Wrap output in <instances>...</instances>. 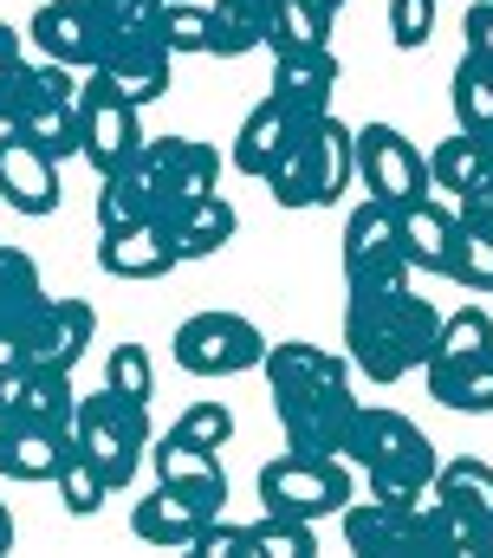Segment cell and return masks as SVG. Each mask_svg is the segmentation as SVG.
I'll return each instance as SVG.
<instances>
[{"instance_id": "obj_23", "label": "cell", "mask_w": 493, "mask_h": 558, "mask_svg": "<svg viewBox=\"0 0 493 558\" xmlns=\"http://www.w3.org/2000/svg\"><path fill=\"white\" fill-rule=\"evenodd\" d=\"M98 267H105L111 279H163V274L182 267V254L169 247L163 228L136 221V228H111V234L98 241Z\"/></svg>"}, {"instance_id": "obj_11", "label": "cell", "mask_w": 493, "mask_h": 558, "mask_svg": "<svg viewBox=\"0 0 493 558\" xmlns=\"http://www.w3.org/2000/svg\"><path fill=\"white\" fill-rule=\"evenodd\" d=\"M143 149V124H136V105L123 98L105 72H79V156L111 175L118 162H130Z\"/></svg>"}, {"instance_id": "obj_5", "label": "cell", "mask_w": 493, "mask_h": 558, "mask_svg": "<svg viewBox=\"0 0 493 558\" xmlns=\"http://www.w3.org/2000/svg\"><path fill=\"white\" fill-rule=\"evenodd\" d=\"M260 182L273 189L279 208H332V202L351 189V131H345L332 111L292 118L286 149L273 156V169H266Z\"/></svg>"}, {"instance_id": "obj_17", "label": "cell", "mask_w": 493, "mask_h": 558, "mask_svg": "<svg viewBox=\"0 0 493 558\" xmlns=\"http://www.w3.org/2000/svg\"><path fill=\"white\" fill-rule=\"evenodd\" d=\"M228 507V494H208V487H176V481H156L143 500H136V513H130V533L143 539V546H163V553H176V546H189L215 513Z\"/></svg>"}, {"instance_id": "obj_8", "label": "cell", "mask_w": 493, "mask_h": 558, "mask_svg": "<svg viewBox=\"0 0 493 558\" xmlns=\"http://www.w3.org/2000/svg\"><path fill=\"white\" fill-rule=\"evenodd\" d=\"M136 169L149 182V228H163L169 215L221 189V149L202 137H143Z\"/></svg>"}, {"instance_id": "obj_6", "label": "cell", "mask_w": 493, "mask_h": 558, "mask_svg": "<svg viewBox=\"0 0 493 558\" xmlns=\"http://www.w3.org/2000/svg\"><path fill=\"white\" fill-rule=\"evenodd\" d=\"M149 403H136V397H123V390H98V397H79V410H72V441L98 461V474L111 481V494L136 481V468H143V454H149Z\"/></svg>"}, {"instance_id": "obj_21", "label": "cell", "mask_w": 493, "mask_h": 558, "mask_svg": "<svg viewBox=\"0 0 493 558\" xmlns=\"http://www.w3.org/2000/svg\"><path fill=\"white\" fill-rule=\"evenodd\" d=\"M26 39L46 59L72 65V72H92L98 65V13H92V0H46L26 20Z\"/></svg>"}, {"instance_id": "obj_31", "label": "cell", "mask_w": 493, "mask_h": 558, "mask_svg": "<svg viewBox=\"0 0 493 558\" xmlns=\"http://www.w3.org/2000/svg\"><path fill=\"white\" fill-rule=\"evenodd\" d=\"M448 98H455V124H461L468 137H493V59L461 52Z\"/></svg>"}, {"instance_id": "obj_14", "label": "cell", "mask_w": 493, "mask_h": 558, "mask_svg": "<svg viewBox=\"0 0 493 558\" xmlns=\"http://www.w3.org/2000/svg\"><path fill=\"white\" fill-rule=\"evenodd\" d=\"M98 338V312L85 305V299H39V312L13 331V357H26V364H46V371H79V357H85V344Z\"/></svg>"}, {"instance_id": "obj_33", "label": "cell", "mask_w": 493, "mask_h": 558, "mask_svg": "<svg viewBox=\"0 0 493 558\" xmlns=\"http://www.w3.org/2000/svg\"><path fill=\"white\" fill-rule=\"evenodd\" d=\"M318 553V526L312 520H286V513H260L246 526V558H312Z\"/></svg>"}, {"instance_id": "obj_4", "label": "cell", "mask_w": 493, "mask_h": 558, "mask_svg": "<svg viewBox=\"0 0 493 558\" xmlns=\"http://www.w3.org/2000/svg\"><path fill=\"white\" fill-rule=\"evenodd\" d=\"M345 461L364 468L370 494L376 500H409L435 481V441L402 416V410H383V403H358L351 435H345Z\"/></svg>"}, {"instance_id": "obj_29", "label": "cell", "mask_w": 493, "mask_h": 558, "mask_svg": "<svg viewBox=\"0 0 493 558\" xmlns=\"http://www.w3.org/2000/svg\"><path fill=\"white\" fill-rule=\"evenodd\" d=\"M39 299H46L39 260H33L26 247H7V241H0V351H7L13 331L39 312Z\"/></svg>"}, {"instance_id": "obj_43", "label": "cell", "mask_w": 493, "mask_h": 558, "mask_svg": "<svg viewBox=\"0 0 493 558\" xmlns=\"http://www.w3.org/2000/svg\"><path fill=\"white\" fill-rule=\"evenodd\" d=\"M0 553H13V513L0 507Z\"/></svg>"}, {"instance_id": "obj_9", "label": "cell", "mask_w": 493, "mask_h": 558, "mask_svg": "<svg viewBox=\"0 0 493 558\" xmlns=\"http://www.w3.org/2000/svg\"><path fill=\"white\" fill-rule=\"evenodd\" d=\"M169 357H176L189 377H246V371H260V357H266V331H260L246 312L208 305V312H195V318L176 325Z\"/></svg>"}, {"instance_id": "obj_38", "label": "cell", "mask_w": 493, "mask_h": 558, "mask_svg": "<svg viewBox=\"0 0 493 558\" xmlns=\"http://www.w3.org/2000/svg\"><path fill=\"white\" fill-rule=\"evenodd\" d=\"M169 428L189 435V441H202V448H228L235 441V410L228 403H195V410H182Z\"/></svg>"}, {"instance_id": "obj_32", "label": "cell", "mask_w": 493, "mask_h": 558, "mask_svg": "<svg viewBox=\"0 0 493 558\" xmlns=\"http://www.w3.org/2000/svg\"><path fill=\"white\" fill-rule=\"evenodd\" d=\"M52 487H59L65 513H79V520H92V513L111 500V481L98 474V461H92L79 441H65V454H59V468H52Z\"/></svg>"}, {"instance_id": "obj_41", "label": "cell", "mask_w": 493, "mask_h": 558, "mask_svg": "<svg viewBox=\"0 0 493 558\" xmlns=\"http://www.w3.org/2000/svg\"><path fill=\"white\" fill-rule=\"evenodd\" d=\"M461 33H468V52L493 59V0H474V7L461 13Z\"/></svg>"}, {"instance_id": "obj_19", "label": "cell", "mask_w": 493, "mask_h": 558, "mask_svg": "<svg viewBox=\"0 0 493 558\" xmlns=\"http://www.w3.org/2000/svg\"><path fill=\"white\" fill-rule=\"evenodd\" d=\"M396 215V241H402V260L409 274H429V279H448V254H455V208L442 195H416L409 208H389Z\"/></svg>"}, {"instance_id": "obj_2", "label": "cell", "mask_w": 493, "mask_h": 558, "mask_svg": "<svg viewBox=\"0 0 493 558\" xmlns=\"http://www.w3.org/2000/svg\"><path fill=\"white\" fill-rule=\"evenodd\" d=\"M435 331H442V312L409 279L345 299V357L370 384H402L409 371H422L435 351Z\"/></svg>"}, {"instance_id": "obj_16", "label": "cell", "mask_w": 493, "mask_h": 558, "mask_svg": "<svg viewBox=\"0 0 493 558\" xmlns=\"http://www.w3.org/2000/svg\"><path fill=\"white\" fill-rule=\"evenodd\" d=\"M72 410H79L72 371H46V364H26V357L0 351V422L72 428Z\"/></svg>"}, {"instance_id": "obj_7", "label": "cell", "mask_w": 493, "mask_h": 558, "mask_svg": "<svg viewBox=\"0 0 493 558\" xmlns=\"http://www.w3.org/2000/svg\"><path fill=\"white\" fill-rule=\"evenodd\" d=\"M260 500L266 513H286V520H332L358 500V474L345 454H279L260 468Z\"/></svg>"}, {"instance_id": "obj_36", "label": "cell", "mask_w": 493, "mask_h": 558, "mask_svg": "<svg viewBox=\"0 0 493 558\" xmlns=\"http://www.w3.org/2000/svg\"><path fill=\"white\" fill-rule=\"evenodd\" d=\"M163 46L182 59V52H208V7H195V0H163Z\"/></svg>"}, {"instance_id": "obj_35", "label": "cell", "mask_w": 493, "mask_h": 558, "mask_svg": "<svg viewBox=\"0 0 493 558\" xmlns=\"http://www.w3.org/2000/svg\"><path fill=\"white\" fill-rule=\"evenodd\" d=\"M448 279H455L461 292H493V228H461V234H455Z\"/></svg>"}, {"instance_id": "obj_3", "label": "cell", "mask_w": 493, "mask_h": 558, "mask_svg": "<svg viewBox=\"0 0 493 558\" xmlns=\"http://www.w3.org/2000/svg\"><path fill=\"white\" fill-rule=\"evenodd\" d=\"M0 131H20L26 143H39L52 162L79 156V72L59 59H20L0 78Z\"/></svg>"}, {"instance_id": "obj_24", "label": "cell", "mask_w": 493, "mask_h": 558, "mask_svg": "<svg viewBox=\"0 0 493 558\" xmlns=\"http://www.w3.org/2000/svg\"><path fill=\"white\" fill-rule=\"evenodd\" d=\"M235 228H241V215H235V202H228L221 189L202 195V202H189L182 215L163 221V234H169V247H176L182 260H208V254H221V247L235 241Z\"/></svg>"}, {"instance_id": "obj_25", "label": "cell", "mask_w": 493, "mask_h": 558, "mask_svg": "<svg viewBox=\"0 0 493 558\" xmlns=\"http://www.w3.org/2000/svg\"><path fill=\"white\" fill-rule=\"evenodd\" d=\"M156 481H176V487H208V494H228V468H221V448H202L189 435H149V454Z\"/></svg>"}, {"instance_id": "obj_12", "label": "cell", "mask_w": 493, "mask_h": 558, "mask_svg": "<svg viewBox=\"0 0 493 558\" xmlns=\"http://www.w3.org/2000/svg\"><path fill=\"white\" fill-rule=\"evenodd\" d=\"M429 189H442L461 228H493V137H442L429 149Z\"/></svg>"}, {"instance_id": "obj_34", "label": "cell", "mask_w": 493, "mask_h": 558, "mask_svg": "<svg viewBox=\"0 0 493 558\" xmlns=\"http://www.w3.org/2000/svg\"><path fill=\"white\" fill-rule=\"evenodd\" d=\"M273 52H292V46H332V13L318 0H279L273 7V33H266Z\"/></svg>"}, {"instance_id": "obj_1", "label": "cell", "mask_w": 493, "mask_h": 558, "mask_svg": "<svg viewBox=\"0 0 493 558\" xmlns=\"http://www.w3.org/2000/svg\"><path fill=\"white\" fill-rule=\"evenodd\" d=\"M260 377L273 390V410H279V428H286L292 454H345V435H351V416H358L345 351L279 338V344H266Z\"/></svg>"}, {"instance_id": "obj_37", "label": "cell", "mask_w": 493, "mask_h": 558, "mask_svg": "<svg viewBox=\"0 0 493 558\" xmlns=\"http://www.w3.org/2000/svg\"><path fill=\"white\" fill-rule=\"evenodd\" d=\"M105 384L123 390V397H136V403H149V397H156V364H149V351H143V344H118V351L105 357Z\"/></svg>"}, {"instance_id": "obj_27", "label": "cell", "mask_w": 493, "mask_h": 558, "mask_svg": "<svg viewBox=\"0 0 493 558\" xmlns=\"http://www.w3.org/2000/svg\"><path fill=\"white\" fill-rule=\"evenodd\" d=\"M273 7L279 0H215L208 7V52L215 59H246L266 46L273 33Z\"/></svg>"}, {"instance_id": "obj_40", "label": "cell", "mask_w": 493, "mask_h": 558, "mask_svg": "<svg viewBox=\"0 0 493 558\" xmlns=\"http://www.w3.org/2000/svg\"><path fill=\"white\" fill-rule=\"evenodd\" d=\"M189 553H195V558H246V526H235V520H221V513H215V520L189 539Z\"/></svg>"}, {"instance_id": "obj_44", "label": "cell", "mask_w": 493, "mask_h": 558, "mask_svg": "<svg viewBox=\"0 0 493 558\" xmlns=\"http://www.w3.org/2000/svg\"><path fill=\"white\" fill-rule=\"evenodd\" d=\"M318 7H325V13H338V7H345V0H318Z\"/></svg>"}, {"instance_id": "obj_20", "label": "cell", "mask_w": 493, "mask_h": 558, "mask_svg": "<svg viewBox=\"0 0 493 558\" xmlns=\"http://www.w3.org/2000/svg\"><path fill=\"white\" fill-rule=\"evenodd\" d=\"M429 377V397L442 410H461V416H493V344L474 351H435L422 364Z\"/></svg>"}, {"instance_id": "obj_39", "label": "cell", "mask_w": 493, "mask_h": 558, "mask_svg": "<svg viewBox=\"0 0 493 558\" xmlns=\"http://www.w3.org/2000/svg\"><path fill=\"white\" fill-rule=\"evenodd\" d=\"M429 33H435V0H389V39L402 52L429 46Z\"/></svg>"}, {"instance_id": "obj_18", "label": "cell", "mask_w": 493, "mask_h": 558, "mask_svg": "<svg viewBox=\"0 0 493 558\" xmlns=\"http://www.w3.org/2000/svg\"><path fill=\"white\" fill-rule=\"evenodd\" d=\"M59 195H65L59 189V162L39 143H26L20 131H0V202L13 215H52Z\"/></svg>"}, {"instance_id": "obj_42", "label": "cell", "mask_w": 493, "mask_h": 558, "mask_svg": "<svg viewBox=\"0 0 493 558\" xmlns=\"http://www.w3.org/2000/svg\"><path fill=\"white\" fill-rule=\"evenodd\" d=\"M20 59H26V52H20V33H13V26L0 20V78H7V72L20 65Z\"/></svg>"}, {"instance_id": "obj_28", "label": "cell", "mask_w": 493, "mask_h": 558, "mask_svg": "<svg viewBox=\"0 0 493 558\" xmlns=\"http://www.w3.org/2000/svg\"><path fill=\"white\" fill-rule=\"evenodd\" d=\"M292 118H299V111H286V105L266 92V98H260V105H253V111L241 118V131H235V169L260 182V175L273 169V156L286 149V131H292Z\"/></svg>"}, {"instance_id": "obj_22", "label": "cell", "mask_w": 493, "mask_h": 558, "mask_svg": "<svg viewBox=\"0 0 493 558\" xmlns=\"http://www.w3.org/2000/svg\"><path fill=\"white\" fill-rule=\"evenodd\" d=\"M338 52L332 46H292V52H273V98L299 118L312 111H332V92H338Z\"/></svg>"}, {"instance_id": "obj_10", "label": "cell", "mask_w": 493, "mask_h": 558, "mask_svg": "<svg viewBox=\"0 0 493 558\" xmlns=\"http://www.w3.org/2000/svg\"><path fill=\"white\" fill-rule=\"evenodd\" d=\"M351 182L383 208H409L416 195H429V156L396 124H364L351 131Z\"/></svg>"}, {"instance_id": "obj_15", "label": "cell", "mask_w": 493, "mask_h": 558, "mask_svg": "<svg viewBox=\"0 0 493 558\" xmlns=\"http://www.w3.org/2000/svg\"><path fill=\"white\" fill-rule=\"evenodd\" d=\"M409 260H402V241H396V215L383 202H358L351 221H345V286L351 292H370V286H402Z\"/></svg>"}, {"instance_id": "obj_26", "label": "cell", "mask_w": 493, "mask_h": 558, "mask_svg": "<svg viewBox=\"0 0 493 558\" xmlns=\"http://www.w3.org/2000/svg\"><path fill=\"white\" fill-rule=\"evenodd\" d=\"M72 428H46V422H0V474L7 481H52L59 454H65Z\"/></svg>"}, {"instance_id": "obj_30", "label": "cell", "mask_w": 493, "mask_h": 558, "mask_svg": "<svg viewBox=\"0 0 493 558\" xmlns=\"http://www.w3.org/2000/svg\"><path fill=\"white\" fill-rule=\"evenodd\" d=\"M455 513H468V520H481L493 533V461L481 454H455V461H435V481H429Z\"/></svg>"}, {"instance_id": "obj_13", "label": "cell", "mask_w": 493, "mask_h": 558, "mask_svg": "<svg viewBox=\"0 0 493 558\" xmlns=\"http://www.w3.org/2000/svg\"><path fill=\"white\" fill-rule=\"evenodd\" d=\"M169 65H176V52L163 46V26H98V65L92 72H105L136 111L169 92Z\"/></svg>"}]
</instances>
